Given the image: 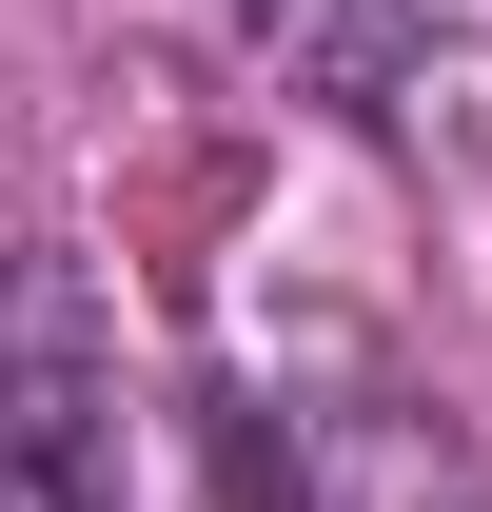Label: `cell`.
Here are the masks:
<instances>
[{
	"label": "cell",
	"instance_id": "1",
	"mask_svg": "<svg viewBox=\"0 0 492 512\" xmlns=\"http://www.w3.org/2000/svg\"><path fill=\"white\" fill-rule=\"evenodd\" d=\"M217 453H237L256 512H473L453 394L394 375V355L335 335V316H276V335L217 355Z\"/></svg>",
	"mask_w": 492,
	"mask_h": 512
},
{
	"label": "cell",
	"instance_id": "2",
	"mask_svg": "<svg viewBox=\"0 0 492 512\" xmlns=\"http://www.w3.org/2000/svg\"><path fill=\"white\" fill-rule=\"evenodd\" d=\"M0 512H138L119 473V316L60 237L0 256Z\"/></svg>",
	"mask_w": 492,
	"mask_h": 512
},
{
	"label": "cell",
	"instance_id": "3",
	"mask_svg": "<svg viewBox=\"0 0 492 512\" xmlns=\"http://www.w3.org/2000/svg\"><path fill=\"white\" fill-rule=\"evenodd\" d=\"M473 20L492 0H237V40L296 79V99H335V119H414V79L453 60Z\"/></svg>",
	"mask_w": 492,
	"mask_h": 512
}]
</instances>
